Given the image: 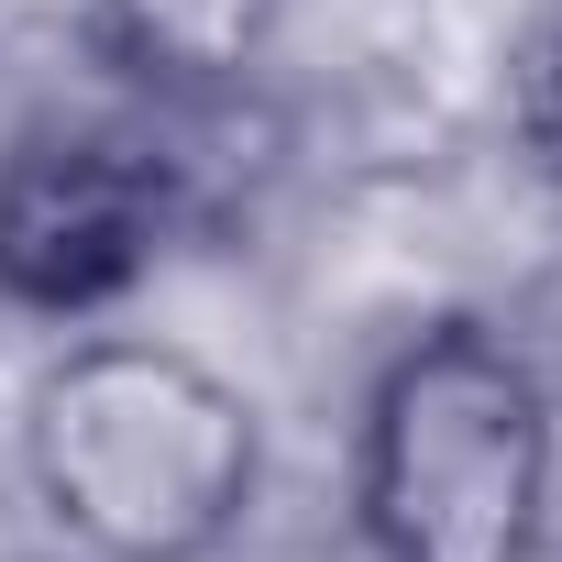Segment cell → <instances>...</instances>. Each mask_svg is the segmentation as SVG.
I'll use <instances>...</instances> for the list:
<instances>
[{"label": "cell", "instance_id": "1", "mask_svg": "<svg viewBox=\"0 0 562 562\" xmlns=\"http://www.w3.org/2000/svg\"><path fill=\"white\" fill-rule=\"evenodd\" d=\"M23 474L89 562H210L254 518L265 430L177 342H67L23 397Z\"/></svg>", "mask_w": 562, "mask_h": 562}, {"label": "cell", "instance_id": "2", "mask_svg": "<svg viewBox=\"0 0 562 562\" xmlns=\"http://www.w3.org/2000/svg\"><path fill=\"white\" fill-rule=\"evenodd\" d=\"M353 529L375 562H540L551 386L485 321H430L386 353L353 430Z\"/></svg>", "mask_w": 562, "mask_h": 562}, {"label": "cell", "instance_id": "3", "mask_svg": "<svg viewBox=\"0 0 562 562\" xmlns=\"http://www.w3.org/2000/svg\"><path fill=\"white\" fill-rule=\"evenodd\" d=\"M188 155L166 144V100L23 122L0 144V299L34 321H89L177 243Z\"/></svg>", "mask_w": 562, "mask_h": 562}, {"label": "cell", "instance_id": "4", "mask_svg": "<svg viewBox=\"0 0 562 562\" xmlns=\"http://www.w3.org/2000/svg\"><path fill=\"white\" fill-rule=\"evenodd\" d=\"M419 67L474 133L562 155V0H419Z\"/></svg>", "mask_w": 562, "mask_h": 562}, {"label": "cell", "instance_id": "5", "mask_svg": "<svg viewBox=\"0 0 562 562\" xmlns=\"http://www.w3.org/2000/svg\"><path fill=\"white\" fill-rule=\"evenodd\" d=\"M276 23V0H111V45L133 67V89L155 100H210L254 67Z\"/></svg>", "mask_w": 562, "mask_h": 562}]
</instances>
